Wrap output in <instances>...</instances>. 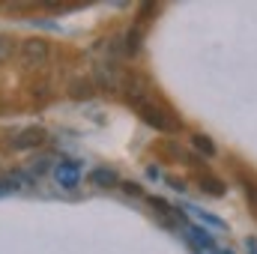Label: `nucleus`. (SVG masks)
<instances>
[{
	"mask_svg": "<svg viewBox=\"0 0 257 254\" xmlns=\"http://www.w3.org/2000/svg\"><path fill=\"white\" fill-rule=\"evenodd\" d=\"M132 108L138 111V117H141L147 126H153L156 132H180V120H177L162 102H156L153 96L144 99V102H135Z\"/></svg>",
	"mask_w": 257,
	"mask_h": 254,
	"instance_id": "nucleus-1",
	"label": "nucleus"
},
{
	"mask_svg": "<svg viewBox=\"0 0 257 254\" xmlns=\"http://www.w3.org/2000/svg\"><path fill=\"white\" fill-rule=\"evenodd\" d=\"M15 54H18V60L27 69H39V66L48 63V57H51V42L42 39V36H27V39L18 42Z\"/></svg>",
	"mask_w": 257,
	"mask_h": 254,
	"instance_id": "nucleus-2",
	"label": "nucleus"
},
{
	"mask_svg": "<svg viewBox=\"0 0 257 254\" xmlns=\"http://www.w3.org/2000/svg\"><path fill=\"white\" fill-rule=\"evenodd\" d=\"M123 69L117 66V60H111V57H99L96 63H93V75H90V81H93V87L96 90H120L123 87Z\"/></svg>",
	"mask_w": 257,
	"mask_h": 254,
	"instance_id": "nucleus-3",
	"label": "nucleus"
},
{
	"mask_svg": "<svg viewBox=\"0 0 257 254\" xmlns=\"http://www.w3.org/2000/svg\"><path fill=\"white\" fill-rule=\"evenodd\" d=\"M123 96H126L128 105H135V102H144V99H150V96H153L150 78H147L144 72H135V69H128L126 75H123Z\"/></svg>",
	"mask_w": 257,
	"mask_h": 254,
	"instance_id": "nucleus-4",
	"label": "nucleus"
},
{
	"mask_svg": "<svg viewBox=\"0 0 257 254\" xmlns=\"http://www.w3.org/2000/svg\"><path fill=\"white\" fill-rule=\"evenodd\" d=\"M54 180H57V186L66 191L78 189L81 186V162H75V159H63V162H57V168H54Z\"/></svg>",
	"mask_w": 257,
	"mask_h": 254,
	"instance_id": "nucleus-5",
	"label": "nucleus"
},
{
	"mask_svg": "<svg viewBox=\"0 0 257 254\" xmlns=\"http://www.w3.org/2000/svg\"><path fill=\"white\" fill-rule=\"evenodd\" d=\"M45 129H39V126H27V129H21L15 138H12V147L15 150H33V147H42L45 144Z\"/></svg>",
	"mask_w": 257,
	"mask_h": 254,
	"instance_id": "nucleus-6",
	"label": "nucleus"
},
{
	"mask_svg": "<svg viewBox=\"0 0 257 254\" xmlns=\"http://www.w3.org/2000/svg\"><path fill=\"white\" fill-rule=\"evenodd\" d=\"M150 209H153V215H156L162 224H171V227L183 224V215H180L168 200H162V197H150Z\"/></svg>",
	"mask_w": 257,
	"mask_h": 254,
	"instance_id": "nucleus-7",
	"label": "nucleus"
},
{
	"mask_svg": "<svg viewBox=\"0 0 257 254\" xmlns=\"http://www.w3.org/2000/svg\"><path fill=\"white\" fill-rule=\"evenodd\" d=\"M144 27L141 24H132L126 33H123V51H126V57H138L141 54V48H144Z\"/></svg>",
	"mask_w": 257,
	"mask_h": 254,
	"instance_id": "nucleus-8",
	"label": "nucleus"
},
{
	"mask_svg": "<svg viewBox=\"0 0 257 254\" xmlns=\"http://www.w3.org/2000/svg\"><path fill=\"white\" fill-rule=\"evenodd\" d=\"M66 90H69V99H75V102H87V99H93V93H96V87H93L90 78H72Z\"/></svg>",
	"mask_w": 257,
	"mask_h": 254,
	"instance_id": "nucleus-9",
	"label": "nucleus"
},
{
	"mask_svg": "<svg viewBox=\"0 0 257 254\" xmlns=\"http://www.w3.org/2000/svg\"><path fill=\"white\" fill-rule=\"evenodd\" d=\"M197 186L203 194H209V197H224L227 194V186H224V180L221 177H215V174H200V180H197Z\"/></svg>",
	"mask_w": 257,
	"mask_h": 254,
	"instance_id": "nucleus-10",
	"label": "nucleus"
},
{
	"mask_svg": "<svg viewBox=\"0 0 257 254\" xmlns=\"http://www.w3.org/2000/svg\"><path fill=\"white\" fill-rule=\"evenodd\" d=\"M90 183L96 189H114V186H120V177H117L114 168H93L90 171Z\"/></svg>",
	"mask_w": 257,
	"mask_h": 254,
	"instance_id": "nucleus-11",
	"label": "nucleus"
},
{
	"mask_svg": "<svg viewBox=\"0 0 257 254\" xmlns=\"http://www.w3.org/2000/svg\"><path fill=\"white\" fill-rule=\"evenodd\" d=\"M183 236L192 242L197 251H212V245H215V242H212V236H209L203 227H183Z\"/></svg>",
	"mask_w": 257,
	"mask_h": 254,
	"instance_id": "nucleus-12",
	"label": "nucleus"
},
{
	"mask_svg": "<svg viewBox=\"0 0 257 254\" xmlns=\"http://www.w3.org/2000/svg\"><path fill=\"white\" fill-rule=\"evenodd\" d=\"M192 147H194V153H200V159H212V156L218 153L215 144H212V138L203 135V132H194L192 135Z\"/></svg>",
	"mask_w": 257,
	"mask_h": 254,
	"instance_id": "nucleus-13",
	"label": "nucleus"
},
{
	"mask_svg": "<svg viewBox=\"0 0 257 254\" xmlns=\"http://www.w3.org/2000/svg\"><path fill=\"white\" fill-rule=\"evenodd\" d=\"M15 51H18L15 39H9V36H0V66L9 63V60L15 57Z\"/></svg>",
	"mask_w": 257,
	"mask_h": 254,
	"instance_id": "nucleus-14",
	"label": "nucleus"
},
{
	"mask_svg": "<svg viewBox=\"0 0 257 254\" xmlns=\"http://www.w3.org/2000/svg\"><path fill=\"white\" fill-rule=\"evenodd\" d=\"M242 191H245V197H248L251 209L257 212V180H248V177H242Z\"/></svg>",
	"mask_w": 257,
	"mask_h": 254,
	"instance_id": "nucleus-15",
	"label": "nucleus"
},
{
	"mask_svg": "<svg viewBox=\"0 0 257 254\" xmlns=\"http://www.w3.org/2000/svg\"><path fill=\"white\" fill-rule=\"evenodd\" d=\"M186 209H192L200 221H206V224H212V227H224V221H221V218H215V215H209V212H200V209H194V206H186Z\"/></svg>",
	"mask_w": 257,
	"mask_h": 254,
	"instance_id": "nucleus-16",
	"label": "nucleus"
},
{
	"mask_svg": "<svg viewBox=\"0 0 257 254\" xmlns=\"http://www.w3.org/2000/svg\"><path fill=\"white\" fill-rule=\"evenodd\" d=\"M156 12H159V6H153V3H144V6H141V12H138V24L144 27V24L150 21V15H156Z\"/></svg>",
	"mask_w": 257,
	"mask_h": 254,
	"instance_id": "nucleus-17",
	"label": "nucleus"
},
{
	"mask_svg": "<svg viewBox=\"0 0 257 254\" xmlns=\"http://www.w3.org/2000/svg\"><path fill=\"white\" fill-rule=\"evenodd\" d=\"M165 183L174 191H186V180H180V177H165Z\"/></svg>",
	"mask_w": 257,
	"mask_h": 254,
	"instance_id": "nucleus-18",
	"label": "nucleus"
},
{
	"mask_svg": "<svg viewBox=\"0 0 257 254\" xmlns=\"http://www.w3.org/2000/svg\"><path fill=\"white\" fill-rule=\"evenodd\" d=\"M123 191H128V194H141V186H138V183H123Z\"/></svg>",
	"mask_w": 257,
	"mask_h": 254,
	"instance_id": "nucleus-19",
	"label": "nucleus"
},
{
	"mask_svg": "<svg viewBox=\"0 0 257 254\" xmlns=\"http://www.w3.org/2000/svg\"><path fill=\"white\" fill-rule=\"evenodd\" d=\"M245 245H248V251H251V254H257V239H248Z\"/></svg>",
	"mask_w": 257,
	"mask_h": 254,
	"instance_id": "nucleus-20",
	"label": "nucleus"
},
{
	"mask_svg": "<svg viewBox=\"0 0 257 254\" xmlns=\"http://www.w3.org/2000/svg\"><path fill=\"white\" fill-rule=\"evenodd\" d=\"M221 254H233V251H221Z\"/></svg>",
	"mask_w": 257,
	"mask_h": 254,
	"instance_id": "nucleus-21",
	"label": "nucleus"
}]
</instances>
